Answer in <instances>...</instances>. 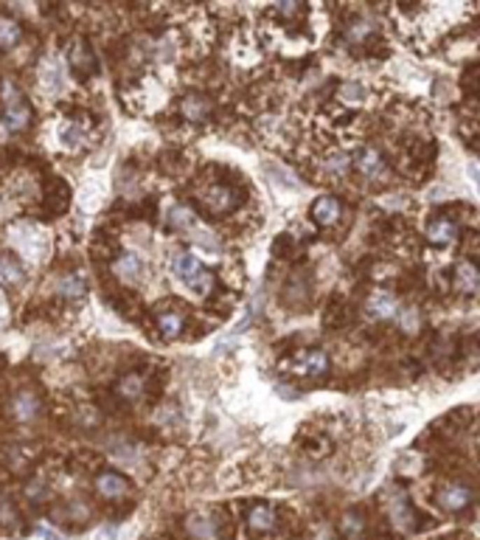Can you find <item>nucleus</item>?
Returning <instances> with one entry per match:
<instances>
[{
  "mask_svg": "<svg viewBox=\"0 0 480 540\" xmlns=\"http://www.w3.org/2000/svg\"><path fill=\"white\" fill-rule=\"evenodd\" d=\"M174 276H177L185 287H191L194 293H199V296H208L211 287H213L211 270H205L202 262H199L197 256H191V254H180V256L174 259Z\"/></svg>",
  "mask_w": 480,
  "mask_h": 540,
  "instance_id": "1",
  "label": "nucleus"
},
{
  "mask_svg": "<svg viewBox=\"0 0 480 540\" xmlns=\"http://www.w3.org/2000/svg\"><path fill=\"white\" fill-rule=\"evenodd\" d=\"M295 360H298V364H295V372H298V375L320 378V375L329 372V354L320 352V349H306V352H301Z\"/></svg>",
  "mask_w": 480,
  "mask_h": 540,
  "instance_id": "2",
  "label": "nucleus"
},
{
  "mask_svg": "<svg viewBox=\"0 0 480 540\" xmlns=\"http://www.w3.org/2000/svg\"><path fill=\"white\" fill-rule=\"evenodd\" d=\"M185 532H188L191 540H216L219 537V523H216L213 515L197 512V515L185 518Z\"/></svg>",
  "mask_w": 480,
  "mask_h": 540,
  "instance_id": "3",
  "label": "nucleus"
},
{
  "mask_svg": "<svg viewBox=\"0 0 480 540\" xmlns=\"http://www.w3.org/2000/svg\"><path fill=\"white\" fill-rule=\"evenodd\" d=\"M438 504H441L446 512H460L463 506L472 504V490H469V487H460V484L441 487V490H438Z\"/></svg>",
  "mask_w": 480,
  "mask_h": 540,
  "instance_id": "4",
  "label": "nucleus"
},
{
  "mask_svg": "<svg viewBox=\"0 0 480 540\" xmlns=\"http://www.w3.org/2000/svg\"><path fill=\"white\" fill-rule=\"evenodd\" d=\"M312 220H315L318 226H334V223L340 220V200L332 198V195L318 198L315 206H312Z\"/></svg>",
  "mask_w": 480,
  "mask_h": 540,
  "instance_id": "5",
  "label": "nucleus"
},
{
  "mask_svg": "<svg viewBox=\"0 0 480 540\" xmlns=\"http://www.w3.org/2000/svg\"><path fill=\"white\" fill-rule=\"evenodd\" d=\"M113 270H115V276H118L121 282H127V284H138V282L143 279V265H141V259H138L135 254H124L121 259H115Z\"/></svg>",
  "mask_w": 480,
  "mask_h": 540,
  "instance_id": "6",
  "label": "nucleus"
},
{
  "mask_svg": "<svg viewBox=\"0 0 480 540\" xmlns=\"http://www.w3.org/2000/svg\"><path fill=\"white\" fill-rule=\"evenodd\" d=\"M202 206L211 212V214H225L230 206H233V192L227 186H211L205 195H202Z\"/></svg>",
  "mask_w": 480,
  "mask_h": 540,
  "instance_id": "7",
  "label": "nucleus"
},
{
  "mask_svg": "<svg viewBox=\"0 0 480 540\" xmlns=\"http://www.w3.org/2000/svg\"><path fill=\"white\" fill-rule=\"evenodd\" d=\"M276 523H278V515H276V509L267 506V504H256V506L248 512V526H250L253 532H273Z\"/></svg>",
  "mask_w": 480,
  "mask_h": 540,
  "instance_id": "8",
  "label": "nucleus"
},
{
  "mask_svg": "<svg viewBox=\"0 0 480 540\" xmlns=\"http://www.w3.org/2000/svg\"><path fill=\"white\" fill-rule=\"evenodd\" d=\"M96 490H99L104 498H121V495H127L129 484H127V478L118 476V473H101V476L96 478Z\"/></svg>",
  "mask_w": 480,
  "mask_h": 540,
  "instance_id": "9",
  "label": "nucleus"
},
{
  "mask_svg": "<svg viewBox=\"0 0 480 540\" xmlns=\"http://www.w3.org/2000/svg\"><path fill=\"white\" fill-rule=\"evenodd\" d=\"M396 298L390 296V293H385V290H379V293H374L371 298H368V312L374 315V318H396Z\"/></svg>",
  "mask_w": 480,
  "mask_h": 540,
  "instance_id": "10",
  "label": "nucleus"
},
{
  "mask_svg": "<svg viewBox=\"0 0 480 540\" xmlns=\"http://www.w3.org/2000/svg\"><path fill=\"white\" fill-rule=\"evenodd\" d=\"M427 237H430L432 242H438V245H449V242H455V240H458V228H455V223H452V220L438 217V220H432V223H430Z\"/></svg>",
  "mask_w": 480,
  "mask_h": 540,
  "instance_id": "11",
  "label": "nucleus"
},
{
  "mask_svg": "<svg viewBox=\"0 0 480 540\" xmlns=\"http://www.w3.org/2000/svg\"><path fill=\"white\" fill-rule=\"evenodd\" d=\"M455 287L460 293H469V296L477 290V268L472 262H460L455 268Z\"/></svg>",
  "mask_w": 480,
  "mask_h": 540,
  "instance_id": "12",
  "label": "nucleus"
},
{
  "mask_svg": "<svg viewBox=\"0 0 480 540\" xmlns=\"http://www.w3.org/2000/svg\"><path fill=\"white\" fill-rule=\"evenodd\" d=\"M354 163H357V169H360L362 174H379V172H382V158H379V152L371 149V146L360 149L357 158H354Z\"/></svg>",
  "mask_w": 480,
  "mask_h": 540,
  "instance_id": "13",
  "label": "nucleus"
},
{
  "mask_svg": "<svg viewBox=\"0 0 480 540\" xmlns=\"http://www.w3.org/2000/svg\"><path fill=\"white\" fill-rule=\"evenodd\" d=\"M20 37H23V29H20L17 20H12V18H0V48H12V46H17Z\"/></svg>",
  "mask_w": 480,
  "mask_h": 540,
  "instance_id": "14",
  "label": "nucleus"
},
{
  "mask_svg": "<svg viewBox=\"0 0 480 540\" xmlns=\"http://www.w3.org/2000/svg\"><path fill=\"white\" fill-rule=\"evenodd\" d=\"M169 226H171V228H177V231H194V228H197V217H194V212H191V209H185V206H174V209L169 212Z\"/></svg>",
  "mask_w": 480,
  "mask_h": 540,
  "instance_id": "15",
  "label": "nucleus"
},
{
  "mask_svg": "<svg viewBox=\"0 0 480 540\" xmlns=\"http://www.w3.org/2000/svg\"><path fill=\"white\" fill-rule=\"evenodd\" d=\"M390 518H393V526H396V529H410V526H413V512L404 506V498H402V495H396V498L390 501Z\"/></svg>",
  "mask_w": 480,
  "mask_h": 540,
  "instance_id": "16",
  "label": "nucleus"
},
{
  "mask_svg": "<svg viewBox=\"0 0 480 540\" xmlns=\"http://www.w3.org/2000/svg\"><path fill=\"white\" fill-rule=\"evenodd\" d=\"M157 329L166 338H177L183 332V315L180 312H160L157 315Z\"/></svg>",
  "mask_w": 480,
  "mask_h": 540,
  "instance_id": "17",
  "label": "nucleus"
},
{
  "mask_svg": "<svg viewBox=\"0 0 480 540\" xmlns=\"http://www.w3.org/2000/svg\"><path fill=\"white\" fill-rule=\"evenodd\" d=\"M118 394L127 397V400H135L143 394V378L141 375H127L118 380Z\"/></svg>",
  "mask_w": 480,
  "mask_h": 540,
  "instance_id": "18",
  "label": "nucleus"
},
{
  "mask_svg": "<svg viewBox=\"0 0 480 540\" xmlns=\"http://www.w3.org/2000/svg\"><path fill=\"white\" fill-rule=\"evenodd\" d=\"M0 276L6 282H23V265L15 256H0Z\"/></svg>",
  "mask_w": 480,
  "mask_h": 540,
  "instance_id": "19",
  "label": "nucleus"
},
{
  "mask_svg": "<svg viewBox=\"0 0 480 540\" xmlns=\"http://www.w3.org/2000/svg\"><path fill=\"white\" fill-rule=\"evenodd\" d=\"M15 414H17L20 420H31V417L37 414V400H34L31 394H20L17 403H15Z\"/></svg>",
  "mask_w": 480,
  "mask_h": 540,
  "instance_id": "20",
  "label": "nucleus"
},
{
  "mask_svg": "<svg viewBox=\"0 0 480 540\" xmlns=\"http://www.w3.org/2000/svg\"><path fill=\"white\" fill-rule=\"evenodd\" d=\"M71 62H73V68H79V71H85V74H87V71H93V57L87 54V48H85L82 43L71 51Z\"/></svg>",
  "mask_w": 480,
  "mask_h": 540,
  "instance_id": "21",
  "label": "nucleus"
},
{
  "mask_svg": "<svg viewBox=\"0 0 480 540\" xmlns=\"http://www.w3.org/2000/svg\"><path fill=\"white\" fill-rule=\"evenodd\" d=\"M348 166H351L348 152H334V155H329V160H326V169L334 172V174H346Z\"/></svg>",
  "mask_w": 480,
  "mask_h": 540,
  "instance_id": "22",
  "label": "nucleus"
},
{
  "mask_svg": "<svg viewBox=\"0 0 480 540\" xmlns=\"http://www.w3.org/2000/svg\"><path fill=\"white\" fill-rule=\"evenodd\" d=\"M396 321H399V326L404 329V332H413V329H418V310H396Z\"/></svg>",
  "mask_w": 480,
  "mask_h": 540,
  "instance_id": "23",
  "label": "nucleus"
},
{
  "mask_svg": "<svg viewBox=\"0 0 480 540\" xmlns=\"http://www.w3.org/2000/svg\"><path fill=\"white\" fill-rule=\"evenodd\" d=\"M205 110H208V104H205L202 99H197V96L185 102V116H191V118H202Z\"/></svg>",
  "mask_w": 480,
  "mask_h": 540,
  "instance_id": "24",
  "label": "nucleus"
},
{
  "mask_svg": "<svg viewBox=\"0 0 480 540\" xmlns=\"http://www.w3.org/2000/svg\"><path fill=\"white\" fill-rule=\"evenodd\" d=\"M360 529H362L360 515H357V512H348V515L343 518V532H346V534H357Z\"/></svg>",
  "mask_w": 480,
  "mask_h": 540,
  "instance_id": "25",
  "label": "nucleus"
},
{
  "mask_svg": "<svg viewBox=\"0 0 480 540\" xmlns=\"http://www.w3.org/2000/svg\"><path fill=\"white\" fill-rule=\"evenodd\" d=\"M371 29H374L371 23H365V20H357V26H351V29H348V37L360 43V40H362L365 34H371Z\"/></svg>",
  "mask_w": 480,
  "mask_h": 540,
  "instance_id": "26",
  "label": "nucleus"
},
{
  "mask_svg": "<svg viewBox=\"0 0 480 540\" xmlns=\"http://www.w3.org/2000/svg\"><path fill=\"white\" fill-rule=\"evenodd\" d=\"M65 141L79 146V144H82V130H79V127H65Z\"/></svg>",
  "mask_w": 480,
  "mask_h": 540,
  "instance_id": "27",
  "label": "nucleus"
},
{
  "mask_svg": "<svg viewBox=\"0 0 480 540\" xmlns=\"http://www.w3.org/2000/svg\"><path fill=\"white\" fill-rule=\"evenodd\" d=\"M62 290H65V296H79L85 287H82V282H76V279H68V282L62 284Z\"/></svg>",
  "mask_w": 480,
  "mask_h": 540,
  "instance_id": "28",
  "label": "nucleus"
}]
</instances>
